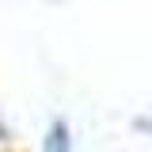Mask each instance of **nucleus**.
Instances as JSON below:
<instances>
[{
	"instance_id": "f257e3e1",
	"label": "nucleus",
	"mask_w": 152,
	"mask_h": 152,
	"mask_svg": "<svg viewBox=\"0 0 152 152\" xmlns=\"http://www.w3.org/2000/svg\"><path fill=\"white\" fill-rule=\"evenodd\" d=\"M42 152H72V133H69V122H65V118H53V122L46 126Z\"/></svg>"
},
{
	"instance_id": "f03ea898",
	"label": "nucleus",
	"mask_w": 152,
	"mask_h": 152,
	"mask_svg": "<svg viewBox=\"0 0 152 152\" xmlns=\"http://www.w3.org/2000/svg\"><path fill=\"white\" fill-rule=\"evenodd\" d=\"M133 126H137V129H152V118H137Z\"/></svg>"
}]
</instances>
